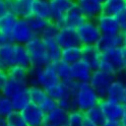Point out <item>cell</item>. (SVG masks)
Segmentation results:
<instances>
[{
	"mask_svg": "<svg viewBox=\"0 0 126 126\" xmlns=\"http://www.w3.org/2000/svg\"><path fill=\"white\" fill-rule=\"evenodd\" d=\"M32 14L47 20H51L50 0H35L32 7Z\"/></svg>",
	"mask_w": 126,
	"mask_h": 126,
	"instance_id": "cell-24",
	"label": "cell"
},
{
	"mask_svg": "<svg viewBox=\"0 0 126 126\" xmlns=\"http://www.w3.org/2000/svg\"><path fill=\"white\" fill-rule=\"evenodd\" d=\"M27 92L29 94V98L32 104L35 105H40L42 103V101L47 97V92L38 85H29L27 88Z\"/></svg>",
	"mask_w": 126,
	"mask_h": 126,
	"instance_id": "cell-31",
	"label": "cell"
},
{
	"mask_svg": "<svg viewBox=\"0 0 126 126\" xmlns=\"http://www.w3.org/2000/svg\"><path fill=\"white\" fill-rule=\"evenodd\" d=\"M75 3L81 9L86 19L94 20L103 10V3L98 0H75Z\"/></svg>",
	"mask_w": 126,
	"mask_h": 126,
	"instance_id": "cell-17",
	"label": "cell"
},
{
	"mask_svg": "<svg viewBox=\"0 0 126 126\" xmlns=\"http://www.w3.org/2000/svg\"><path fill=\"white\" fill-rule=\"evenodd\" d=\"M98 69L114 76L126 72V47L121 45L102 53Z\"/></svg>",
	"mask_w": 126,
	"mask_h": 126,
	"instance_id": "cell-1",
	"label": "cell"
},
{
	"mask_svg": "<svg viewBox=\"0 0 126 126\" xmlns=\"http://www.w3.org/2000/svg\"><path fill=\"white\" fill-rule=\"evenodd\" d=\"M27 89L26 86H23L21 84H19L18 82L14 81L13 79H10V78H8L5 83V85L3 86V89L0 91V93H1L2 94H4V96L8 97V98H11L12 96H14L15 94H17L18 92L22 91Z\"/></svg>",
	"mask_w": 126,
	"mask_h": 126,
	"instance_id": "cell-34",
	"label": "cell"
},
{
	"mask_svg": "<svg viewBox=\"0 0 126 126\" xmlns=\"http://www.w3.org/2000/svg\"><path fill=\"white\" fill-rule=\"evenodd\" d=\"M42 40L45 43L47 50H48L51 63L59 61L61 57L62 48L58 45V43L55 40V38H46V39H42Z\"/></svg>",
	"mask_w": 126,
	"mask_h": 126,
	"instance_id": "cell-27",
	"label": "cell"
},
{
	"mask_svg": "<svg viewBox=\"0 0 126 126\" xmlns=\"http://www.w3.org/2000/svg\"><path fill=\"white\" fill-rule=\"evenodd\" d=\"M44 126H51V125H48V124H45Z\"/></svg>",
	"mask_w": 126,
	"mask_h": 126,
	"instance_id": "cell-52",
	"label": "cell"
},
{
	"mask_svg": "<svg viewBox=\"0 0 126 126\" xmlns=\"http://www.w3.org/2000/svg\"><path fill=\"white\" fill-rule=\"evenodd\" d=\"M0 126H6V122H5V119L2 117H0Z\"/></svg>",
	"mask_w": 126,
	"mask_h": 126,
	"instance_id": "cell-49",
	"label": "cell"
},
{
	"mask_svg": "<svg viewBox=\"0 0 126 126\" xmlns=\"http://www.w3.org/2000/svg\"><path fill=\"white\" fill-rule=\"evenodd\" d=\"M74 3L75 0H50L51 21L61 28L63 26L64 14Z\"/></svg>",
	"mask_w": 126,
	"mask_h": 126,
	"instance_id": "cell-12",
	"label": "cell"
},
{
	"mask_svg": "<svg viewBox=\"0 0 126 126\" xmlns=\"http://www.w3.org/2000/svg\"><path fill=\"white\" fill-rule=\"evenodd\" d=\"M122 45V36L121 33L118 35H102L99 41L96 44V47L101 53H104L115 47Z\"/></svg>",
	"mask_w": 126,
	"mask_h": 126,
	"instance_id": "cell-22",
	"label": "cell"
},
{
	"mask_svg": "<svg viewBox=\"0 0 126 126\" xmlns=\"http://www.w3.org/2000/svg\"><path fill=\"white\" fill-rule=\"evenodd\" d=\"M101 126H120V121L118 120H111V119H106L104 123Z\"/></svg>",
	"mask_w": 126,
	"mask_h": 126,
	"instance_id": "cell-43",
	"label": "cell"
},
{
	"mask_svg": "<svg viewBox=\"0 0 126 126\" xmlns=\"http://www.w3.org/2000/svg\"><path fill=\"white\" fill-rule=\"evenodd\" d=\"M7 74L8 78L13 79L14 81L18 82L19 84L26 86L30 85V72L29 68L22 66H12L7 68Z\"/></svg>",
	"mask_w": 126,
	"mask_h": 126,
	"instance_id": "cell-23",
	"label": "cell"
},
{
	"mask_svg": "<svg viewBox=\"0 0 126 126\" xmlns=\"http://www.w3.org/2000/svg\"><path fill=\"white\" fill-rule=\"evenodd\" d=\"M72 102L73 108L83 113L86 110L98 106L100 98L90 82H80L78 83L77 89L73 94Z\"/></svg>",
	"mask_w": 126,
	"mask_h": 126,
	"instance_id": "cell-4",
	"label": "cell"
},
{
	"mask_svg": "<svg viewBox=\"0 0 126 126\" xmlns=\"http://www.w3.org/2000/svg\"><path fill=\"white\" fill-rule=\"evenodd\" d=\"M125 4L126 0H106L103 3L102 13L111 16H117L124 12Z\"/></svg>",
	"mask_w": 126,
	"mask_h": 126,
	"instance_id": "cell-25",
	"label": "cell"
},
{
	"mask_svg": "<svg viewBox=\"0 0 126 126\" xmlns=\"http://www.w3.org/2000/svg\"><path fill=\"white\" fill-rule=\"evenodd\" d=\"M12 111H13V108L11 105L10 99L0 93V117L5 118Z\"/></svg>",
	"mask_w": 126,
	"mask_h": 126,
	"instance_id": "cell-37",
	"label": "cell"
},
{
	"mask_svg": "<svg viewBox=\"0 0 126 126\" xmlns=\"http://www.w3.org/2000/svg\"><path fill=\"white\" fill-rule=\"evenodd\" d=\"M121 36H122V45L126 47V29L121 31Z\"/></svg>",
	"mask_w": 126,
	"mask_h": 126,
	"instance_id": "cell-46",
	"label": "cell"
},
{
	"mask_svg": "<svg viewBox=\"0 0 126 126\" xmlns=\"http://www.w3.org/2000/svg\"><path fill=\"white\" fill-rule=\"evenodd\" d=\"M4 119L6 122V126H28L26 121L23 120L21 113L18 111H14L13 110Z\"/></svg>",
	"mask_w": 126,
	"mask_h": 126,
	"instance_id": "cell-35",
	"label": "cell"
},
{
	"mask_svg": "<svg viewBox=\"0 0 126 126\" xmlns=\"http://www.w3.org/2000/svg\"><path fill=\"white\" fill-rule=\"evenodd\" d=\"M59 27L57 25H55L54 22L50 21L49 25L46 27V29L43 31V33L39 36L41 39H46V38H55L59 31Z\"/></svg>",
	"mask_w": 126,
	"mask_h": 126,
	"instance_id": "cell-38",
	"label": "cell"
},
{
	"mask_svg": "<svg viewBox=\"0 0 126 126\" xmlns=\"http://www.w3.org/2000/svg\"><path fill=\"white\" fill-rule=\"evenodd\" d=\"M98 106L101 109V111L103 112L106 119L120 121V119L123 116L124 105L122 103H119V102L105 98L100 100Z\"/></svg>",
	"mask_w": 126,
	"mask_h": 126,
	"instance_id": "cell-10",
	"label": "cell"
},
{
	"mask_svg": "<svg viewBox=\"0 0 126 126\" xmlns=\"http://www.w3.org/2000/svg\"><path fill=\"white\" fill-rule=\"evenodd\" d=\"M120 126H122V125H121V124H120Z\"/></svg>",
	"mask_w": 126,
	"mask_h": 126,
	"instance_id": "cell-53",
	"label": "cell"
},
{
	"mask_svg": "<svg viewBox=\"0 0 126 126\" xmlns=\"http://www.w3.org/2000/svg\"><path fill=\"white\" fill-rule=\"evenodd\" d=\"M102 53L96 47V45L81 46V59L89 63L93 69H98L101 62Z\"/></svg>",
	"mask_w": 126,
	"mask_h": 126,
	"instance_id": "cell-20",
	"label": "cell"
},
{
	"mask_svg": "<svg viewBox=\"0 0 126 126\" xmlns=\"http://www.w3.org/2000/svg\"><path fill=\"white\" fill-rule=\"evenodd\" d=\"M70 69H71V78H73L78 83L89 82L94 70L89 63H86L82 59L70 65Z\"/></svg>",
	"mask_w": 126,
	"mask_h": 126,
	"instance_id": "cell-16",
	"label": "cell"
},
{
	"mask_svg": "<svg viewBox=\"0 0 126 126\" xmlns=\"http://www.w3.org/2000/svg\"><path fill=\"white\" fill-rule=\"evenodd\" d=\"M124 14L126 15V4H125V8H124Z\"/></svg>",
	"mask_w": 126,
	"mask_h": 126,
	"instance_id": "cell-51",
	"label": "cell"
},
{
	"mask_svg": "<svg viewBox=\"0 0 126 126\" xmlns=\"http://www.w3.org/2000/svg\"><path fill=\"white\" fill-rule=\"evenodd\" d=\"M75 31L81 46L96 45L102 36L96 21L93 19H85L75 29Z\"/></svg>",
	"mask_w": 126,
	"mask_h": 126,
	"instance_id": "cell-6",
	"label": "cell"
},
{
	"mask_svg": "<svg viewBox=\"0 0 126 126\" xmlns=\"http://www.w3.org/2000/svg\"><path fill=\"white\" fill-rule=\"evenodd\" d=\"M16 19L17 17L11 11L7 10L4 13H2L0 15V33L9 36Z\"/></svg>",
	"mask_w": 126,
	"mask_h": 126,
	"instance_id": "cell-29",
	"label": "cell"
},
{
	"mask_svg": "<svg viewBox=\"0 0 126 126\" xmlns=\"http://www.w3.org/2000/svg\"><path fill=\"white\" fill-rule=\"evenodd\" d=\"M84 119L83 113L78 110H70L68 112V119L66 126H81Z\"/></svg>",
	"mask_w": 126,
	"mask_h": 126,
	"instance_id": "cell-36",
	"label": "cell"
},
{
	"mask_svg": "<svg viewBox=\"0 0 126 126\" xmlns=\"http://www.w3.org/2000/svg\"><path fill=\"white\" fill-rule=\"evenodd\" d=\"M120 124L122 126H126V105H124V113L122 118L120 119Z\"/></svg>",
	"mask_w": 126,
	"mask_h": 126,
	"instance_id": "cell-45",
	"label": "cell"
},
{
	"mask_svg": "<svg viewBox=\"0 0 126 126\" xmlns=\"http://www.w3.org/2000/svg\"><path fill=\"white\" fill-rule=\"evenodd\" d=\"M98 1H100V2H101V3H104V2H105V1H106V0H98Z\"/></svg>",
	"mask_w": 126,
	"mask_h": 126,
	"instance_id": "cell-50",
	"label": "cell"
},
{
	"mask_svg": "<svg viewBox=\"0 0 126 126\" xmlns=\"http://www.w3.org/2000/svg\"><path fill=\"white\" fill-rule=\"evenodd\" d=\"M20 113L28 126H44L46 124V114L38 105L30 103Z\"/></svg>",
	"mask_w": 126,
	"mask_h": 126,
	"instance_id": "cell-11",
	"label": "cell"
},
{
	"mask_svg": "<svg viewBox=\"0 0 126 126\" xmlns=\"http://www.w3.org/2000/svg\"><path fill=\"white\" fill-rule=\"evenodd\" d=\"M114 78H115L114 75L106 73L100 69L93 70V73L91 75L89 82L92 85V88L94 90V92L97 93L100 100L106 98L108 88L110 86Z\"/></svg>",
	"mask_w": 126,
	"mask_h": 126,
	"instance_id": "cell-8",
	"label": "cell"
},
{
	"mask_svg": "<svg viewBox=\"0 0 126 126\" xmlns=\"http://www.w3.org/2000/svg\"><path fill=\"white\" fill-rule=\"evenodd\" d=\"M39 107L41 108V110H42V111H43L45 114H47L48 112L52 111L54 108L57 107V102L55 101L54 99H52L50 96H48V94H47V97L42 101V103L39 105Z\"/></svg>",
	"mask_w": 126,
	"mask_h": 126,
	"instance_id": "cell-39",
	"label": "cell"
},
{
	"mask_svg": "<svg viewBox=\"0 0 126 126\" xmlns=\"http://www.w3.org/2000/svg\"><path fill=\"white\" fill-rule=\"evenodd\" d=\"M85 19L86 18L84 16V14L82 13L81 9L77 6L76 3H74L68 9V11L64 14V17H63V26L62 27L76 29Z\"/></svg>",
	"mask_w": 126,
	"mask_h": 126,
	"instance_id": "cell-18",
	"label": "cell"
},
{
	"mask_svg": "<svg viewBox=\"0 0 126 126\" xmlns=\"http://www.w3.org/2000/svg\"><path fill=\"white\" fill-rule=\"evenodd\" d=\"M7 11V6H6V1L5 0H0V15Z\"/></svg>",
	"mask_w": 126,
	"mask_h": 126,
	"instance_id": "cell-44",
	"label": "cell"
},
{
	"mask_svg": "<svg viewBox=\"0 0 126 126\" xmlns=\"http://www.w3.org/2000/svg\"><path fill=\"white\" fill-rule=\"evenodd\" d=\"M123 78V77H122ZM124 79V78H123ZM125 81V91H124V98H123V105H126V79H124Z\"/></svg>",
	"mask_w": 126,
	"mask_h": 126,
	"instance_id": "cell-48",
	"label": "cell"
},
{
	"mask_svg": "<svg viewBox=\"0 0 126 126\" xmlns=\"http://www.w3.org/2000/svg\"><path fill=\"white\" fill-rule=\"evenodd\" d=\"M25 46L30 57V66L44 67L51 63L48 50H47L45 43L40 37H34Z\"/></svg>",
	"mask_w": 126,
	"mask_h": 126,
	"instance_id": "cell-5",
	"label": "cell"
},
{
	"mask_svg": "<svg viewBox=\"0 0 126 126\" xmlns=\"http://www.w3.org/2000/svg\"><path fill=\"white\" fill-rule=\"evenodd\" d=\"M46 92L48 94V96H50L52 99L57 102L58 107L65 109L67 111L74 109L72 102L73 93L67 88L63 81H59L57 84H55Z\"/></svg>",
	"mask_w": 126,
	"mask_h": 126,
	"instance_id": "cell-7",
	"label": "cell"
},
{
	"mask_svg": "<svg viewBox=\"0 0 126 126\" xmlns=\"http://www.w3.org/2000/svg\"><path fill=\"white\" fill-rule=\"evenodd\" d=\"M30 57L25 45L10 43L0 47V67L7 69L12 66L30 67Z\"/></svg>",
	"mask_w": 126,
	"mask_h": 126,
	"instance_id": "cell-2",
	"label": "cell"
},
{
	"mask_svg": "<svg viewBox=\"0 0 126 126\" xmlns=\"http://www.w3.org/2000/svg\"><path fill=\"white\" fill-rule=\"evenodd\" d=\"M48 1H49V0H48Z\"/></svg>",
	"mask_w": 126,
	"mask_h": 126,
	"instance_id": "cell-54",
	"label": "cell"
},
{
	"mask_svg": "<svg viewBox=\"0 0 126 126\" xmlns=\"http://www.w3.org/2000/svg\"><path fill=\"white\" fill-rule=\"evenodd\" d=\"M30 72V85H38L48 91L52 86L57 84L59 77L54 69L52 63L44 67H29Z\"/></svg>",
	"mask_w": 126,
	"mask_h": 126,
	"instance_id": "cell-3",
	"label": "cell"
},
{
	"mask_svg": "<svg viewBox=\"0 0 126 126\" xmlns=\"http://www.w3.org/2000/svg\"><path fill=\"white\" fill-rule=\"evenodd\" d=\"M10 40L12 43L26 45L29 41H31L35 36L33 31L31 30L29 23L26 18H19L17 17L14 26L9 34Z\"/></svg>",
	"mask_w": 126,
	"mask_h": 126,
	"instance_id": "cell-9",
	"label": "cell"
},
{
	"mask_svg": "<svg viewBox=\"0 0 126 126\" xmlns=\"http://www.w3.org/2000/svg\"><path fill=\"white\" fill-rule=\"evenodd\" d=\"M26 19L29 23L31 30L33 31V33L35 34V36H38V37L43 33V31L46 29V27L48 26L49 22L51 21V20H47V19H44L41 17H38L33 14H31Z\"/></svg>",
	"mask_w": 126,
	"mask_h": 126,
	"instance_id": "cell-30",
	"label": "cell"
},
{
	"mask_svg": "<svg viewBox=\"0 0 126 126\" xmlns=\"http://www.w3.org/2000/svg\"><path fill=\"white\" fill-rule=\"evenodd\" d=\"M55 40L61 48H68V47H77L81 46L79 39L77 37L75 29L61 27L55 37Z\"/></svg>",
	"mask_w": 126,
	"mask_h": 126,
	"instance_id": "cell-13",
	"label": "cell"
},
{
	"mask_svg": "<svg viewBox=\"0 0 126 126\" xmlns=\"http://www.w3.org/2000/svg\"><path fill=\"white\" fill-rule=\"evenodd\" d=\"M94 21L102 35H118L121 33V29L115 16L102 13L94 19Z\"/></svg>",
	"mask_w": 126,
	"mask_h": 126,
	"instance_id": "cell-14",
	"label": "cell"
},
{
	"mask_svg": "<svg viewBox=\"0 0 126 126\" xmlns=\"http://www.w3.org/2000/svg\"><path fill=\"white\" fill-rule=\"evenodd\" d=\"M124 91H125V81L121 75H117L115 76L113 81L108 88L106 98L123 104Z\"/></svg>",
	"mask_w": 126,
	"mask_h": 126,
	"instance_id": "cell-19",
	"label": "cell"
},
{
	"mask_svg": "<svg viewBox=\"0 0 126 126\" xmlns=\"http://www.w3.org/2000/svg\"><path fill=\"white\" fill-rule=\"evenodd\" d=\"M9 99L11 101V105H12L13 110L14 111H18V112H20L22 109H25L31 103L27 89L18 92L17 94H15L14 96H12Z\"/></svg>",
	"mask_w": 126,
	"mask_h": 126,
	"instance_id": "cell-28",
	"label": "cell"
},
{
	"mask_svg": "<svg viewBox=\"0 0 126 126\" xmlns=\"http://www.w3.org/2000/svg\"><path fill=\"white\" fill-rule=\"evenodd\" d=\"M68 112L67 110L57 106L46 114V124L51 126H66Z\"/></svg>",
	"mask_w": 126,
	"mask_h": 126,
	"instance_id": "cell-21",
	"label": "cell"
},
{
	"mask_svg": "<svg viewBox=\"0 0 126 126\" xmlns=\"http://www.w3.org/2000/svg\"><path fill=\"white\" fill-rule=\"evenodd\" d=\"M7 79H8V74H7V69L0 67V91L3 89Z\"/></svg>",
	"mask_w": 126,
	"mask_h": 126,
	"instance_id": "cell-40",
	"label": "cell"
},
{
	"mask_svg": "<svg viewBox=\"0 0 126 126\" xmlns=\"http://www.w3.org/2000/svg\"><path fill=\"white\" fill-rule=\"evenodd\" d=\"M52 64H53L55 71H56L59 79L61 81H64V80L69 79V78H71V69H70L69 64H67V63L63 62L61 60L54 62Z\"/></svg>",
	"mask_w": 126,
	"mask_h": 126,
	"instance_id": "cell-33",
	"label": "cell"
},
{
	"mask_svg": "<svg viewBox=\"0 0 126 126\" xmlns=\"http://www.w3.org/2000/svg\"><path fill=\"white\" fill-rule=\"evenodd\" d=\"M10 43H12V42H11L10 37L8 35L0 33V47H3L7 44H10Z\"/></svg>",
	"mask_w": 126,
	"mask_h": 126,
	"instance_id": "cell-42",
	"label": "cell"
},
{
	"mask_svg": "<svg viewBox=\"0 0 126 126\" xmlns=\"http://www.w3.org/2000/svg\"><path fill=\"white\" fill-rule=\"evenodd\" d=\"M83 116L85 119H88L89 121L94 123L98 126H101L106 120V118L103 112L101 111V109L99 108V106H94L89 110H86L85 112H83Z\"/></svg>",
	"mask_w": 126,
	"mask_h": 126,
	"instance_id": "cell-32",
	"label": "cell"
},
{
	"mask_svg": "<svg viewBox=\"0 0 126 126\" xmlns=\"http://www.w3.org/2000/svg\"><path fill=\"white\" fill-rule=\"evenodd\" d=\"M81 59V46L77 47H68L63 48L61 51L60 60L71 65Z\"/></svg>",
	"mask_w": 126,
	"mask_h": 126,
	"instance_id": "cell-26",
	"label": "cell"
},
{
	"mask_svg": "<svg viewBox=\"0 0 126 126\" xmlns=\"http://www.w3.org/2000/svg\"><path fill=\"white\" fill-rule=\"evenodd\" d=\"M81 126H98V125H96L94 123H93V122H91V121H89L88 119H83V122H82V125Z\"/></svg>",
	"mask_w": 126,
	"mask_h": 126,
	"instance_id": "cell-47",
	"label": "cell"
},
{
	"mask_svg": "<svg viewBox=\"0 0 126 126\" xmlns=\"http://www.w3.org/2000/svg\"><path fill=\"white\" fill-rule=\"evenodd\" d=\"M7 10L16 17L27 18L32 14V7L35 0H5Z\"/></svg>",
	"mask_w": 126,
	"mask_h": 126,
	"instance_id": "cell-15",
	"label": "cell"
},
{
	"mask_svg": "<svg viewBox=\"0 0 126 126\" xmlns=\"http://www.w3.org/2000/svg\"><path fill=\"white\" fill-rule=\"evenodd\" d=\"M115 17H116L118 23H119V27H120L121 31L125 30L126 29V15L124 14V12L119 14V15H117V16H115Z\"/></svg>",
	"mask_w": 126,
	"mask_h": 126,
	"instance_id": "cell-41",
	"label": "cell"
}]
</instances>
